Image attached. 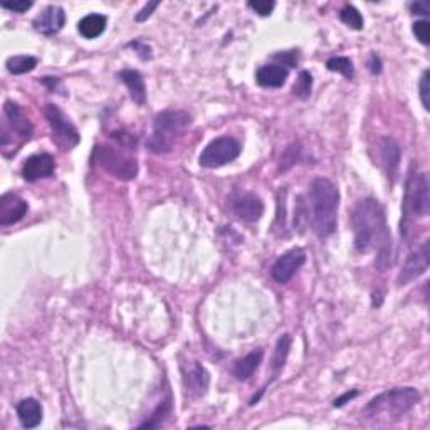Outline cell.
I'll list each match as a JSON object with an SVG mask.
<instances>
[{
  "label": "cell",
  "instance_id": "1",
  "mask_svg": "<svg viewBox=\"0 0 430 430\" xmlns=\"http://www.w3.org/2000/svg\"><path fill=\"white\" fill-rule=\"evenodd\" d=\"M355 248L358 252L376 254L375 266L387 271L392 264V236L387 226V215L376 199H363L351 215Z\"/></svg>",
  "mask_w": 430,
  "mask_h": 430
},
{
  "label": "cell",
  "instance_id": "2",
  "mask_svg": "<svg viewBox=\"0 0 430 430\" xmlns=\"http://www.w3.org/2000/svg\"><path fill=\"white\" fill-rule=\"evenodd\" d=\"M339 192L328 178H315L308 190V222L318 237H328L338 226Z\"/></svg>",
  "mask_w": 430,
  "mask_h": 430
},
{
  "label": "cell",
  "instance_id": "3",
  "mask_svg": "<svg viewBox=\"0 0 430 430\" xmlns=\"http://www.w3.org/2000/svg\"><path fill=\"white\" fill-rule=\"evenodd\" d=\"M420 402V393L417 388L400 387L392 388L371 398L365 407L363 414L370 419H398V417L409 414L417 403Z\"/></svg>",
  "mask_w": 430,
  "mask_h": 430
},
{
  "label": "cell",
  "instance_id": "4",
  "mask_svg": "<svg viewBox=\"0 0 430 430\" xmlns=\"http://www.w3.org/2000/svg\"><path fill=\"white\" fill-rule=\"evenodd\" d=\"M190 115L180 110L161 111L155 116L153 134L148 138V150L156 155L168 153L173 148V143L185 129L190 127Z\"/></svg>",
  "mask_w": 430,
  "mask_h": 430
},
{
  "label": "cell",
  "instance_id": "5",
  "mask_svg": "<svg viewBox=\"0 0 430 430\" xmlns=\"http://www.w3.org/2000/svg\"><path fill=\"white\" fill-rule=\"evenodd\" d=\"M430 209V195H429V180L425 173H410L407 178L405 195H403V219H402V232L409 226L412 219L427 217Z\"/></svg>",
  "mask_w": 430,
  "mask_h": 430
},
{
  "label": "cell",
  "instance_id": "6",
  "mask_svg": "<svg viewBox=\"0 0 430 430\" xmlns=\"http://www.w3.org/2000/svg\"><path fill=\"white\" fill-rule=\"evenodd\" d=\"M93 161H96V165H100L105 172L111 173L120 180H133L138 175L136 160L120 151L118 148L96 145L93 151Z\"/></svg>",
  "mask_w": 430,
  "mask_h": 430
},
{
  "label": "cell",
  "instance_id": "7",
  "mask_svg": "<svg viewBox=\"0 0 430 430\" xmlns=\"http://www.w3.org/2000/svg\"><path fill=\"white\" fill-rule=\"evenodd\" d=\"M240 155L239 141L231 136H221L210 141L199 156L200 167L219 168L234 161Z\"/></svg>",
  "mask_w": 430,
  "mask_h": 430
},
{
  "label": "cell",
  "instance_id": "8",
  "mask_svg": "<svg viewBox=\"0 0 430 430\" xmlns=\"http://www.w3.org/2000/svg\"><path fill=\"white\" fill-rule=\"evenodd\" d=\"M46 118L49 121V127L52 129V136L56 138V141L59 143L69 150V148H74L79 143V133L73 123H71L69 118L62 113V111L56 105H47L46 110Z\"/></svg>",
  "mask_w": 430,
  "mask_h": 430
},
{
  "label": "cell",
  "instance_id": "9",
  "mask_svg": "<svg viewBox=\"0 0 430 430\" xmlns=\"http://www.w3.org/2000/svg\"><path fill=\"white\" fill-rule=\"evenodd\" d=\"M306 262V252L303 249L294 248L289 249L288 252H284L279 259L274 262V266L271 269L272 279L279 284H286L293 279L296 272L301 269L303 264Z\"/></svg>",
  "mask_w": 430,
  "mask_h": 430
},
{
  "label": "cell",
  "instance_id": "10",
  "mask_svg": "<svg viewBox=\"0 0 430 430\" xmlns=\"http://www.w3.org/2000/svg\"><path fill=\"white\" fill-rule=\"evenodd\" d=\"M429 267V240H424L422 244L407 257L403 264L400 274H398V286H405L409 282L419 279L420 276L427 271Z\"/></svg>",
  "mask_w": 430,
  "mask_h": 430
},
{
  "label": "cell",
  "instance_id": "11",
  "mask_svg": "<svg viewBox=\"0 0 430 430\" xmlns=\"http://www.w3.org/2000/svg\"><path fill=\"white\" fill-rule=\"evenodd\" d=\"M232 212L244 222H257L264 214V204L255 194H239L231 202Z\"/></svg>",
  "mask_w": 430,
  "mask_h": 430
},
{
  "label": "cell",
  "instance_id": "12",
  "mask_svg": "<svg viewBox=\"0 0 430 430\" xmlns=\"http://www.w3.org/2000/svg\"><path fill=\"white\" fill-rule=\"evenodd\" d=\"M56 170V161L49 153L33 155L22 165V177L27 182H37L40 178H49Z\"/></svg>",
  "mask_w": 430,
  "mask_h": 430
},
{
  "label": "cell",
  "instance_id": "13",
  "mask_svg": "<svg viewBox=\"0 0 430 430\" xmlns=\"http://www.w3.org/2000/svg\"><path fill=\"white\" fill-rule=\"evenodd\" d=\"M29 205L16 194H4L0 197V226H13L25 217Z\"/></svg>",
  "mask_w": 430,
  "mask_h": 430
},
{
  "label": "cell",
  "instance_id": "14",
  "mask_svg": "<svg viewBox=\"0 0 430 430\" xmlns=\"http://www.w3.org/2000/svg\"><path fill=\"white\" fill-rule=\"evenodd\" d=\"M4 116H6L7 123L11 124L12 132H16L22 140H30L34 133V127L29 118L24 115L22 108L13 101H6L4 105Z\"/></svg>",
  "mask_w": 430,
  "mask_h": 430
},
{
  "label": "cell",
  "instance_id": "15",
  "mask_svg": "<svg viewBox=\"0 0 430 430\" xmlns=\"http://www.w3.org/2000/svg\"><path fill=\"white\" fill-rule=\"evenodd\" d=\"M66 24V13L59 6H49L34 21L35 30L44 35L57 34Z\"/></svg>",
  "mask_w": 430,
  "mask_h": 430
},
{
  "label": "cell",
  "instance_id": "16",
  "mask_svg": "<svg viewBox=\"0 0 430 430\" xmlns=\"http://www.w3.org/2000/svg\"><path fill=\"white\" fill-rule=\"evenodd\" d=\"M378 151L385 173L393 182L397 178L398 167H400V146L393 138L385 136L378 141Z\"/></svg>",
  "mask_w": 430,
  "mask_h": 430
},
{
  "label": "cell",
  "instance_id": "17",
  "mask_svg": "<svg viewBox=\"0 0 430 430\" xmlns=\"http://www.w3.org/2000/svg\"><path fill=\"white\" fill-rule=\"evenodd\" d=\"M210 376L209 371L200 365V363L194 361L190 365V368L183 371V387L190 395L194 397H202L205 395L209 388Z\"/></svg>",
  "mask_w": 430,
  "mask_h": 430
},
{
  "label": "cell",
  "instance_id": "18",
  "mask_svg": "<svg viewBox=\"0 0 430 430\" xmlns=\"http://www.w3.org/2000/svg\"><path fill=\"white\" fill-rule=\"evenodd\" d=\"M289 71L279 64L261 66L255 73V81L262 88H281L288 79Z\"/></svg>",
  "mask_w": 430,
  "mask_h": 430
},
{
  "label": "cell",
  "instance_id": "19",
  "mask_svg": "<svg viewBox=\"0 0 430 430\" xmlns=\"http://www.w3.org/2000/svg\"><path fill=\"white\" fill-rule=\"evenodd\" d=\"M17 417L24 429H35L42 422V405L35 398H25L17 405Z\"/></svg>",
  "mask_w": 430,
  "mask_h": 430
},
{
  "label": "cell",
  "instance_id": "20",
  "mask_svg": "<svg viewBox=\"0 0 430 430\" xmlns=\"http://www.w3.org/2000/svg\"><path fill=\"white\" fill-rule=\"evenodd\" d=\"M118 78L123 81L124 86L128 88L129 94H132V100L136 103V105H145L146 88H145V81H143V76L134 69H123L118 74Z\"/></svg>",
  "mask_w": 430,
  "mask_h": 430
},
{
  "label": "cell",
  "instance_id": "21",
  "mask_svg": "<svg viewBox=\"0 0 430 430\" xmlns=\"http://www.w3.org/2000/svg\"><path fill=\"white\" fill-rule=\"evenodd\" d=\"M264 358V351L262 349H257V351L249 353V355H245L244 358H240V360L236 361L234 365V376L237 380H249L250 376L254 375V371L259 368V365L262 363Z\"/></svg>",
  "mask_w": 430,
  "mask_h": 430
},
{
  "label": "cell",
  "instance_id": "22",
  "mask_svg": "<svg viewBox=\"0 0 430 430\" xmlns=\"http://www.w3.org/2000/svg\"><path fill=\"white\" fill-rule=\"evenodd\" d=\"M106 24H108V19L105 16H101V13H89V16L83 17V19L79 21L78 29L83 37L96 39V37H100L103 33H105Z\"/></svg>",
  "mask_w": 430,
  "mask_h": 430
},
{
  "label": "cell",
  "instance_id": "23",
  "mask_svg": "<svg viewBox=\"0 0 430 430\" xmlns=\"http://www.w3.org/2000/svg\"><path fill=\"white\" fill-rule=\"evenodd\" d=\"M289 349H291V336L289 335H282L279 339H277L276 343V349H274V355H272L271 360V370H272V380L277 378V375L281 373V370L284 368V363L288 360L289 355ZM269 382V383H271Z\"/></svg>",
  "mask_w": 430,
  "mask_h": 430
},
{
  "label": "cell",
  "instance_id": "24",
  "mask_svg": "<svg viewBox=\"0 0 430 430\" xmlns=\"http://www.w3.org/2000/svg\"><path fill=\"white\" fill-rule=\"evenodd\" d=\"M35 66H37V59L33 56H13V57H8L6 62V67H7L8 73L16 74V76L30 73Z\"/></svg>",
  "mask_w": 430,
  "mask_h": 430
},
{
  "label": "cell",
  "instance_id": "25",
  "mask_svg": "<svg viewBox=\"0 0 430 430\" xmlns=\"http://www.w3.org/2000/svg\"><path fill=\"white\" fill-rule=\"evenodd\" d=\"M326 67H328V71H331V73H339L347 79H353V76H355L353 62L349 61L348 57L343 56L331 57V59H328V62H326Z\"/></svg>",
  "mask_w": 430,
  "mask_h": 430
},
{
  "label": "cell",
  "instance_id": "26",
  "mask_svg": "<svg viewBox=\"0 0 430 430\" xmlns=\"http://www.w3.org/2000/svg\"><path fill=\"white\" fill-rule=\"evenodd\" d=\"M311 89H313V76L309 74L308 71H301L293 88L294 96L301 98V100H306V98H309V94H311Z\"/></svg>",
  "mask_w": 430,
  "mask_h": 430
},
{
  "label": "cell",
  "instance_id": "27",
  "mask_svg": "<svg viewBox=\"0 0 430 430\" xmlns=\"http://www.w3.org/2000/svg\"><path fill=\"white\" fill-rule=\"evenodd\" d=\"M339 19H342L343 24H347L348 27H351V29L355 30H361L363 29V17L361 13L356 11L353 6H347L339 13Z\"/></svg>",
  "mask_w": 430,
  "mask_h": 430
},
{
  "label": "cell",
  "instance_id": "28",
  "mask_svg": "<svg viewBox=\"0 0 430 430\" xmlns=\"http://www.w3.org/2000/svg\"><path fill=\"white\" fill-rule=\"evenodd\" d=\"M170 409H172V405H170V400H165L161 402V405L156 409V412L153 415H151L150 420H146L145 424H141L140 427L145 429V427H160L161 422H163V419L170 414Z\"/></svg>",
  "mask_w": 430,
  "mask_h": 430
},
{
  "label": "cell",
  "instance_id": "29",
  "mask_svg": "<svg viewBox=\"0 0 430 430\" xmlns=\"http://www.w3.org/2000/svg\"><path fill=\"white\" fill-rule=\"evenodd\" d=\"M420 101H422V105L425 108V111L430 110V71H424L422 78H420Z\"/></svg>",
  "mask_w": 430,
  "mask_h": 430
},
{
  "label": "cell",
  "instance_id": "30",
  "mask_svg": "<svg viewBox=\"0 0 430 430\" xmlns=\"http://www.w3.org/2000/svg\"><path fill=\"white\" fill-rule=\"evenodd\" d=\"M249 7L255 11V13H259V16L267 17L271 16V12L274 11L276 4L272 2V0H250Z\"/></svg>",
  "mask_w": 430,
  "mask_h": 430
},
{
  "label": "cell",
  "instance_id": "31",
  "mask_svg": "<svg viewBox=\"0 0 430 430\" xmlns=\"http://www.w3.org/2000/svg\"><path fill=\"white\" fill-rule=\"evenodd\" d=\"M414 35L424 46L430 44V24L427 21H419L414 24Z\"/></svg>",
  "mask_w": 430,
  "mask_h": 430
},
{
  "label": "cell",
  "instance_id": "32",
  "mask_svg": "<svg viewBox=\"0 0 430 430\" xmlns=\"http://www.w3.org/2000/svg\"><path fill=\"white\" fill-rule=\"evenodd\" d=\"M111 138H113L121 148H133L136 145V136H133V134L127 132H113L111 133Z\"/></svg>",
  "mask_w": 430,
  "mask_h": 430
},
{
  "label": "cell",
  "instance_id": "33",
  "mask_svg": "<svg viewBox=\"0 0 430 430\" xmlns=\"http://www.w3.org/2000/svg\"><path fill=\"white\" fill-rule=\"evenodd\" d=\"M274 59L279 62V66L288 69V67H293V66L298 64V54H296V52H281V54H277V56H274Z\"/></svg>",
  "mask_w": 430,
  "mask_h": 430
},
{
  "label": "cell",
  "instance_id": "34",
  "mask_svg": "<svg viewBox=\"0 0 430 430\" xmlns=\"http://www.w3.org/2000/svg\"><path fill=\"white\" fill-rule=\"evenodd\" d=\"M2 7L7 8V11L24 13L33 7V2H27V0H22V2H2Z\"/></svg>",
  "mask_w": 430,
  "mask_h": 430
},
{
  "label": "cell",
  "instance_id": "35",
  "mask_svg": "<svg viewBox=\"0 0 430 430\" xmlns=\"http://www.w3.org/2000/svg\"><path fill=\"white\" fill-rule=\"evenodd\" d=\"M158 6H160V2H150V4H146V6H145V7H143L140 12H138V16H136V21H138V22H143V21H146V19H148V17H150V16H151V12H153V11H155V8H156V7H158Z\"/></svg>",
  "mask_w": 430,
  "mask_h": 430
},
{
  "label": "cell",
  "instance_id": "36",
  "mask_svg": "<svg viewBox=\"0 0 430 430\" xmlns=\"http://www.w3.org/2000/svg\"><path fill=\"white\" fill-rule=\"evenodd\" d=\"M410 11L414 13H419V16H429V6L425 2H414L410 6Z\"/></svg>",
  "mask_w": 430,
  "mask_h": 430
},
{
  "label": "cell",
  "instance_id": "37",
  "mask_svg": "<svg viewBox=\"0 0 430 430\" xmlns=\"http://www.w3.org/2000/svg\"><path fill=\"white\" fill-rule=\"evenodd\" d=\"M368 66H370L371 74H380V73H382V62H380V59L375 56V54H371L370 64Z\"/></svg>",
  "mask_w": 430,
  "mask_h": 430
},
{
  "label": "cell",
  "instance_id": "38",
  "mask_svg": "<svg viewBox=\"0 0 430 430\" xmlns=\"http://www.w3.org/2000/svg\"><path fill=\"white\" fill-rule=\"evenodd\" d=\"M356 395H358V392H356V390H351V392L344 393V395H342V397H339V398H336L333 405H335V407H342V405H344V403H347L348 400H351V398H355Z\"/></svg>",
  "mask_w": 430,
  "mask_h": 430
}]
</instances>
